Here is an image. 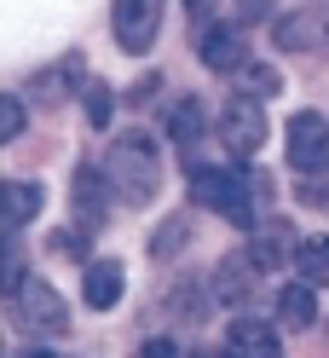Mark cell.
I'll list each match as a JSON object with an SVG mask.
<instances>
[{
    "instance_id": "9",
    "label": "cell",
    "mask_w": 329,
    "mask_h": 358,
    "mask_svg": "<svg viewBox=\"0 0 329 358\" xmlns=\"http://www.w3.org/2000/svg\"><path fill=\"white\" fill-rule=\"evenodd\" d=\"M104 191H110L104 168H75L70 203H75V226H81V231H98V226H104Z\"/></svg>"
},
{
    "instance_id": "5",
    "label": "cell",
    "mask_w": 329,
    "mask_h": 358,
    "mask_svg": "<svg viewBox=\"0 0 329 358\" xmlns=\"http://www.w3.org/2000/svg\"><path fill=\"white\" fill-rule=\"evenodd\" d=\"M283 150H289V168H300V173H329V122L318 116V110L289 116Z\"/></svg>"
},
{
    "instance_id": "20",
    "label": "cell",
    "mask_w": 329,
    "mask_h": 358,
    "mask_svg": "<svg viewBox=\"0 0 329 358\" xmlns=\"http://www.w3.org/2000/svg\"><path fill=\"white\" fill-rule=\"evenodd\" d=\"M300 203H329V173H312V179H300Z\"/></svg>"
},
{
    "instance_id": "24",
    "label": "cell",
    "mask_w": 329,
    "mask_h": 358,
    "mask_svg": "<svg viewBox=\"0 0 329 358\" xmlns=\"http://www.w3.org/2000/svg\"><path fill=\"white\" fill-rule=\"evenodd\" d=\"M191 358H231V352H226V347H219V352H191Z\"/></svg>"
},
{
    "instance_id": "6",
    "label": "cell",
    "mask_w": 329,
    "mask_h": 358,
    "mask_svg": "<svg viewBox=\"0 0 329 358\" xmlns=\"http://www.w3.org/2000/svg\"><path fill=\"white\" fill-rule=\"evenodd\" d=\"M110 29H116V47L122 52H150L156 47V29H162V0H116L110 6Z\"/></svg>"
},
{
    "instance_id": "12",
    "label": "cell",
    "mask_w": 329,
    "mask_h": 358,
    "mask_svg": "<svg viewBox=\"0 0 329 358\" xmlns=\"http://www.w3.org/2000/svg\"><path fill=\"white\" fill-rule=\"evenodd\" d=\"M277 318H283V329H312V324H318L312 283H283V289H277Z\"/></svg>"
},
{
    "instance_id": "18",
    "label": "cell",
    "mask_w": 329,
    "mask_h": 358,
    "mask_svg": "<svg viewBox=\"0 0 329 358\" xmlns=\"http://www.w3.org/2000/svg\"><path fill=\"white\" fill-rule=\"evenodd\" d=\"M81 110H87V122H93V127H110V110H116L110 87L104 81H81Z\"/></svg>"
},
{
    "instance_id": "13",
    "label": "cell",
    "mask_w": 329,
    "mask_h": 358,
    "mask_svg": "<svg viewBox=\"0 0 329 358\" xmlns=\"http://www.w3.org/2000/svg\"><path fill=\"white\" fill-rule=\"evenodd\" d=\"M41 208H47V191H41V185H29V179H6V231H24Z\"/></svg>"
},
{
    "instance_id": "19",
    "label": "cell",
    "mask_w": 329,
    "mask_h": 358,
    "mask_svg": "<svg viewBox=\"0 0 329 358\" xmlns=\"http://www.w3.org/2000/svg\"><path fill=\"white\" fill-rule=\"evenodd\" d=\"M17 133H24V99L6 93L0 99V139H17Z\"/></svg>"
},
{
    "instance_id": "21",
    "label": "cell",
    "mask_w": 329,
    "mask_h": 358,
    "mask_svg": "<svg viewBox=\"0 0 329 358\" xmlns=\"http://www.w3.org/2000/svg\"><path fill=\"white\" fill-rule=\"evenodd\" d=\"M139 358H185V352H180V347H173V341H168V335H156V341H145V352H139Z\"/></svg>"
},
{
    "instance_id": "2",
    "label": "cell",
    "mask_w": 329,
    "mask_h": 358,
    "mask_svg": "<svg viewBox=\"0 0 329 358\" xmlns=\"http://www.w3.org/2000/svg\"><path fill=\"white\" fill-rule=\"evenodd\" d=\"M104 179H110V191H116L122 203L145 208L150 196L162 191V156H156V145H150L145 133H122V139L110 145V156H104Z\"/></svg>"
},
{
    "instance_id": "3",
    "label": "cell",
    "mask_w": 329,
    "mask_h": 358,
    "mask_svg": "<svg viewBox=\"0 0 329 358\" xmlns=\"http://www.w3.org/2000/svg\"><path fill=\"white\" fill-rule=\"evenodd\" d=\"M6 301H12V324L24 329V335H64V329H70L64 295H58L47 278H24Z\"/></svg>"
},
{
    "instance_id": "1",
    "label": "cell",
    "mask_w": 329,
    "mask_h": 358,
    "mask_svg": "<svg viewBox=\"0 0 329 358\" xmlns=\"http://www.w3.org/2000/svg\"><path fill=\"white\" fill-rule=\"evenodd\" d=\"M191 196L203 208H214L219 220H231L237 231H260V208L272 203V185L260 168H191Z\"/></svg>"
},
{
    "instance_id": "11",
    "label": "cell",
    "mask_w": 329,
    "mask_h": 358,
    "mask_svg": "<svg viewBox=\"0 0 329 358\" xmlns=\"http://www.w3.org/2000/svg\"><path fill=\"white\" fill-rule=\"evenodd\" d=\"M254 272H260V266L249 260V249L243 255H226V260L214 266V295L226 301V306H243L249 289H254Z\"/></svg>"
},
{
    "instance_id": "15",
    "label": "cell",
    "mask_w": 329,
    "mask_h": 358,
    "mask_svg": "<svg viewBox=\"0 0 329 358\" xmlns=\"http://www.w3.org/2000/svg\"><path fill=\"white\" fill-rule=\"evenodd\" d=\"M75 76H81V64H75V58H64V64H52V70H41V76L29 81V93L52 110V104H64V93H70L64 81H75Z\"/></svg>"
},
{
    "instance_id": "22",
    "label": "cell",
    "mask_w": 329,
    "mask_h": 358,
    "mask_svg": "<svg viewBox=\"0 0 329 358\" xmlns=\"http://www.w3.org/2000/svg\"><path fill=\"white\" fill-rule=\"evenodd\" d=\"M191 6V17H214V0H185Z\"/></svg>"
},
{
    "instance_id": "25",
    "label": "cell",
    "mask_w": 329,
    "mask_h": 358,
    "mask_svg": "<svg viewBox=\"0 0 329 358\" xmlns=\"http://www.w3.org/2000/svg\"><path fill=\"white\" fill-rule=\"evenodd\" d=\"M24 358H58V352H47V347H35V352H24Z\"/></svg>"
},
{
    "instance_id": "4",
    "label": "cell",
    "mask_w": 329,
    "mask_h": 358,
    "mask_svg": "<svg viewBox=\"0 0 329 358\" xmlns=\"http://www.w3.org/2000/svg\"><path fill=\"white\" fill-rule=\"evenodd\" d=\"M266 133H272V122H266V104L260 99H249V93L226 99V110H219V139H226L231 156H254L266 145Z\"/></svg>"
},
{
    "instance_id": "23",
    "label": "cell",
    "mask_w": 329,
    "mask_h": 358,
    "mask_svg": "<svg viewBox=\"0 0 329 358\" xmlns=\"http://www.w3.org/2000/svg\"><path fill=\"white\" fill-rule=\"evenodd\" d=\"M266 12V0H243V17H260Z\"/></svg>"
},
{
    "instance_id": "17",
    "label": "cell",
    "mask_w": 329,
    "mask_h": 358,
    "mask_svg": "<svg viewBox=\"0 0 329 358\" xmlns=\"http://www.w3.org/2000/svg\"><path fill=\"white\" fill-rule=\"evenodd\" d=\"M237 87H243L249 99H260V104H266L272 93H283V76L272 70V64H243V70H237Z\"/></svg>"
},
{
    "instance_id": "8",
    "label": "cell",
    "mask_w": 329,
    "mask_h": 358,
    "mask_svg": "<svg viewBox=\"0 0 329 358\" xmlns=\"http://www.w3.org/2000/svg\"><path fill=\"white\" fill-rule=\"evenodd\" d=\"M226 352L231 358H283V347H277V329L266 324V318H231V329H226Z\"/></svg>"
},
{
    "instance_id": "16",
    "label": "cell",
    "mask_w": 329,
    "mask_h": 358,
    "mask_svg": "<svg viewBox=\"0 0 329 358\" xmlns=\"http://www.w3.org/2000/svg\"><path fill=\"white\" fill-rule=\"evenodd\" d=\"M168 139L180 145V150L203 139V104H196V99H185V104H173V110H168Z\"/></svg>"
},
{
    "instance_id": "10",
    "label": "cell",
    "mask_w": 329,
    "mask_h": 358,
    "mask_svg": "<svg viewBox=\"0 0 329 358\" xmlns=\"http://www.w3.org/2000/svg\"><path fill=\"white\" fill-rule=\"evenodd\" d=\"M122 289H127L122 260H87V278H81V295H87V306L110 312V306L122 301Z\"/></svg>"
},
{
    "instance_id": "7",
    "label": "cell",
    "mask_w": 329,
    "mask_h": 358,
    "mask_svg": "<svg viewBox=\"0 0 329 358\" xmlns=\"http://www.w3.org/2000/svg\"><path fill=\"white\" fill-rule=\"evenodd\" d=\"M196 58H203L214 76H231V70H243V64H254L249 41H243V24H208L203 41H196Z\"/></svg>"
},
{
    "instance_id": "14",
    "label": "cell",
    "mask_w": 329,
    "mask_h": 358,
    "mask_svg": "<svg viewBox=\"0 0 329 358\" xmlns=\"http://www.w3.org/2000/svg\"><path fill=\"white\" fill-rule=\"evenodd\" d=\"M295 272H300V283L329 289V237H306V243H295Z\"/></svg>"
}]
</instances>
